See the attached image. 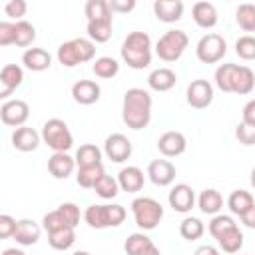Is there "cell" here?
<instances>
[{"label": "cell", "mask_w": 255, "mask_h": 255, "mask_svg": "<svg viewBox=\"0 0 255 255\" xmlns=\"http://www.w3.org/2000/svg\"><path fill=\"white\" fill-rule=\"evenodd\" d=\"M151 96L143 88H129L122 100V120L131 129H145L151 122Z\"/></svg>", "instance_id": "cell-1"}, {"label": "cell", "mask_w": 255, "mask_h": 255, "mask_svg": "<svg viewBox=\"0 0 255 255\" xmlns=\"http://www.w3.org/2000/svg\"><path fill=\"white\" fill-rule=\"evenodd\" d=\"M122 60L133 68V70H143L151 64V38L145 32H129L126 40L122 42L120 48Z\"/></svg>", "instance_id": "cell-2"}, {"label": "cell", "mask_w": 255, "mask_h": 255, "mask_svg": "<svg viewBox=\"0 0 255 255\" xmlns=\"http://www.w3.org/2000/svg\"><path fill=\"white\" fill-rule=\"evenodd\" d=\"M56 56H58V62L64 68H74L78 64L94 60L96 44L90 38H74V40H68V42L60 44Z\"/></svg>", "instance_id": "cell-3"}, {"label": "cell", "mask_w": 255, "mask_h": 255, "mask_svg": "<svg viewBox=\"0 0 255 255\" xmlns=\"http://www.w3.org/2000/svg\"><path fill=\"white\" fill-rule=\"evenodd\" d=\"M42 141L54 153H68V149H72V145H74L72 131H70L68 124L60 118H50L42 126Z\"/></svg>", "instance_id": "cell-4"}, {"label": "cell", "mask_w": 255, "mask_h": 255, "mask_svg": "<svg viewBox=\"0 0 255 255\" xmlns=\"http://www.w3.org/2000/svg\"><path fill=\"white\" fill-rule=\"evenodd\" d=\"M84 219L94 229L118 227L126 219V209L122 205H118V203H112V205H90L84 211Z\"/></svg>", "instance_id": "cell-5"}, {"label": "cell", "mask_w": 255, "mask_h": 255, "mask_svg": "<svg viewBox=\"0 0 255 255\" xmlns=\"http://www.w3.org/2000/svg\"><path fill=\"white\" fill-rule=\"evenodd\" d=\"M131 211H133V219L135 225L141 231H151L157 227V223L163 217V207L159 201H155L153 197H135L131 201Z\"/></svg>", "instance_id": "cell-6"}, {"label": "cell", "mask_w": 255, "mask_h": 255, "mask_svg": "<svg viewBox=\"0 0 255 255\" xmlns=\"http://www.w3.org/2000/svg\"><path fill=\"white\" fill-rule=\"evenodd\" d=\"M189 44V38L183 30H167L155 44V54L163 62H175L183 56L185 48Z\"/></svg>", "instance_id": "cell-7"}, {"label": "cell", "mask_w": 255, "mask_h": 255, "mask_svg": "<svg viewBox=\"0 0 255 255\" xmlns=\"http://www.w3.org/2000/svg\"><path fill=\"white\" fill-rule=\"evenodd\" d=\"M225 52H227V44H225L223 36L213 34V32L201 36V40L195 46V56L203 64H215V62H219L225 56Z\"/></svg>", "instance_id": "cell-8"}, {"label": "cell", "mask_w": 255, "mask_h": 255, "mask_svg": "<svg viewBox=\"0 0 255 255\" xmlns=\"http://www.w3.org/2000/svg\"><path fill=\"white\" fill-rule=\"evenodd\" d=\"M133 147L131 141L124 135V133H112L106 137L104 141V153L108 155V159H112L114 163H124L126 159H129Z\"/></svg>", "instance_id": "cell-9"}, {"label": "cell", "mask_w": 255, "mask_h": 255, "mask_svg": "<svg viewBox=\"0 0 255 255\" xmlns=\"http://www.w3.org/2000/svg\"><path fill=\"white\" fill-rule=\"evenodd\" d=\"M187 104L195 110H203L207 108L211 102H213V86L207 82V80H193L189 86H187Z\"/></svg>", "instance_id": "cell-10"}, {"label": "cell", "mask_w": 255, "mask_h": 255, "mask_svg": "<svg viewBox=\"0 0 255 255\" xmlns=\"http://www.w3.org/2000/svg\"><path fill=\"white\" fill-rule=\"evenodd\" d=\"M0 118L6 126L22 128L24 122L30 118V106L24 100H8L0 106Z\"/></svg>", "instance_id": "cell-11"}, {"label": "cell", "mask_w": 255, "mask_h": 255, "mask_svg": "<svg viewBox=\"0 0 255 255\" xmlns=\"http://www.w3.org/2000/svg\"><path fill=\"white\" fill-rule=\"evenodd\" d=\"M167 201L173 207V211L187 213V211H191V207L195 203V193L187 183H177V185L171 187V191L167 195Z\"/></svg>", "instance_id": "cell-12"}, {"label": "cell", "mask_w": 255, "mask_h": 255, "mask_svg": "<svg viewBox=\"0 0 255 255\" xmlns=\"http://www.w3.org/2000/svg\"><path fill=\"white\" fill-rule=\"evenodd\" d=\"M157 149L165 157H177V155H181L187 149L185 135L181 131H165L157 139Z\"/></svg>", "instance_id": "cell-13"}, {"label": "cell", "mask_w": 255, "mask_h": 255, "mask_svg": "<svg viewBox=\"0 0 255 255\" xmlns=\"http://www.w3.org/2000/svg\"><path fill=\"white\" fill-rule=\"evenodd\" d=\"M124 251L128 255H161L159 249L155 247V243L143 231L131 233L124 243Z\"/></svg>", "instance_id": "cell-14"}, {"label": "cell", "mask_w": 255, "mask_h": 255, "mask_svg": "<svg viewBox=\"0 0 255 255\" xmlns=\"http://www.w3.org/2000/svg\"><path fill=\"white\" fill-rule=\"evenodd\" d=\"M40 141H42V133H38L34 128H28V126L16 128L14 133H12V145H14V149L24 151V153L38 149Z\"/></svg>", "instance_id": "cell-15"}, {"label": "cell", "mask_w": 255, "mask_h": 255, "mask_svg": "<svg viewBox=\"0 0 255 255\" xmlns=\"http://www.w3.org/2000/svg\"><path fill=\"white\" fill-rule=\"evenodd\" d=\"M147 175H149L151 183L165 187V185L173 183V179H175V165L167 159H153L147 165Z\"/></svg>", "instance_id": "cell-16"}, {"label": "cell", "mask_w": 255, "mask_h": 255, "mask_svg": "<svg viewBox=\"0 0 255 255\" xmlns=\"http://www.w3.org/2000/svg\"><path fill=\"white\" fill-rule=\"evenodd\" d=\"M183 2L181 0H155L153 2V14L159 22L165 24H173L177 20H181L183 16Z\"/></svg>", "instance_id": "cell-17"}, {"label": "cell", "mask_w": 255, "mask_h": 255, "mask_svg": "<svg viewBox=\"0 0 255 255\" xmlns=\"http://www.w3.org/2000/svg\"><path fill=\"white\" fill-rule=\"evenodd\" d=\"M24 82V70L16 64H6L0 70V98H8Z\"/></svg>", "instance_id": "cell-18"}, {"label": "cell", "mask_w": 255, "mask_h": 255, "mask_svg": "<svg viewBox=\"0 0 255 255\" xmlns=\"http://www.w3.org/2000/svg\"><path fill=\"white\" fill-rule=\"evenodd\" d=\"M100 94H102V90L94 80H78L72 86V98L82 106L96 104L100 100Z\"/></svg>", "instance_id": "cell-19"}, {"label": "cell", "mask_w": 255, "mask_h": 255, "mask_svg": "<svg viewBox=\"0 0 255 255\" xmlns=\"http://www.w3.org/2000/svg\"><path fill=\"white\" fill-rule=\"evenodd\" d=\"M118 183H120V189H124L128 193H137V191H141V187L145 183V177H143V171L139 167L128 165V167L120 169Z\"/></svg>", "instance_id": "cell-20"}, {"label": "cell", "mask_w": 255, "mask_h": 255, "mask_svg": "<svg viewBox=\"0 0 255 255\" xmlns=\"http://www.w3.org/2000/svg\"><path fill=\"white\" fill-rule=\"evenodd\" d=\"M40 233H42V227L34 219H18V225H16V231H14V239H16V243L28 247V245H36L38 243Z\"/></svg>", "instance_id": "cell-21"}, {"label": "cell", "mask_w": 255, "mask_h": 255, "mask_svg": "<svg viewBox=\"0 0 255 255\" xmlns=\"http://www.w3.org/2000/svg\"><path fill=\"white\" fill-rule=\"evenodd\" d=\"M191 16H193V22L199 26V28H213L219 20L217 16V8L211 4V2H195L193 8H191Z\"/></svg>", "instance_id": "cell-22"}, {"label": "cell", "mask_w": 255, "mask_h": 255, "mask_svg": "<svg viewBox=\"0 0 255 255\" xmlns=\"http://www.w3.org/2000/svg\"><path fill=\"white\" fill-rule=\"evenodd\" d=\"M76 169V159L68 153H52V157L48 159V171L56 177V179H66L74 173Z\"/></svg>", "instance_id": "cell-23"}, {"label": "cell", "mask_w": 255, "mask_h": 255, "mask_svg": "<svg viewBox=\"0 0 255 255\" xmlns=\"http://www.w3.org/2000/svg\"><path fill=\"white\" fill-rule=\"evenodd\" d=\"M22 64L32 72H44L52 66V56L44 48H28L22 54Z\"/></svg>", "instance_id": "cell-24"}, {"label": "cell", "mask_w": 255, "mask_h": 255, "mask_svg": "<svg viewBox=\"0 0 255 255\" xmlns=\"http://www.w3.org/2000/svg\"><path fill=\"white\" fill-rule=\"evenodd\" d=\"M175 82H177V76L169 68H157L147 76V84L155 92H167L175 86Z\"/></svg>", "instance_id": "cell-25"}, {"label": "cell", "mask_w": 255, "mask_h": 255, "mask_svg": "<svg viewBox=\"0 0 255 255\" xmlns=\"http://www.w3.org/2000/svg\"><path fill=\"white\" fill-rule=\"evenodd\" d=\"M197 205H199L201 213H205V215H217L221 211V207H223V197H221V193L217 189L209 187V189H203L199 193Z\"/></svg>", "instance_id": "cell-26"}, {"label": "cell", "mask_w": 255, "mask_h": 255, "mask_svg": "<svg viewBox=\"0 0 255 255\" xmlns=\"http://www.w3.org/2000/svg\"><path fill=\"white\" fill-rule=\"evenodd\" d=\"M255 205V199H253V195L249 193V191H245V189H235V191H231V195L227 197V207H229V211L233 213V215H243L245 211H249L251 207Z\"/></svg>", "instance_id": "cell-27"}, {"label": "cell", "mask_w": 255, "mask_h": 255, "mask_svg": "<svg viewBox=\"0 0 255 255\" xmlns=\"http://www.w3.org/2000/svg\"><path fill=\"white\" fill-rule=\"evenodd\" d=\"M255 88V74L247 66H237L233 76V94L245 96Z\"/></svg>", "instance_id": "cell-28"}, {"label": "cell", "mask_w": 255, "mask_h": 255, "mask_svg": "<svg viewBox=\"0 0 255 255\" xmlns=\"http://www.w3.org/2000/svg\"><path fill=\"white\" fill-rule=\"evenodd\" d=\"M86 32H88V38L96 44H104L112 38V18H106V20H94V22H88L86 26Z\"/></svg>", "instance_id": "cell-29"}, {"label": "cell", "mask_w": 255, "mask_h": 255, "mask_svg": "<svg viewBox=\"0 0 255 255\" xmlns=\"http://www.w3.org/2000/svg\"><path fill=\"white\" fill-rule=\"evenodd\" d=\"M74 159H76V165H78V167L100 165V163H102V151H100V147H96L94 143H84V145L78 147Z\"/></svg>", "instance_id": "cell-30"}, {"label": "cell", "mask_w": 255, "mask_h": 255, "mask_svg": "<svg viewBox=\"0 0 255 255\" xmlns=\"http://www.w3.org/2000/svg\"><path fill=\"white\" fill-rule=\"evenodd\" d=\"M76 241V231L74 227H64V229H58V231H52L48 233V243L52 249H58V251H66L74 245Z\"/></svg>", "instance_id": "cell-31"}, {"label": "cell", "mask_w": 255, "mask_h": 255, "mask_svg": "<svg viewBox=\"0 0 255 255\" xmlns=\"http://www.w3.org/2000/svg\"><path fill=\"white\" fill-rule=\"evenodd\" d=\"M237 64H221L215 70V86L221 92L233 94V76H235Z\"/></svg>", "instance_id": "cell-32"}, {"label": "cell", "mask_w": 255, "mask_h": 255, "mask_svg": "<svg viewBox=\"0 0 255 255\" xmlns=\"http://www.w3.org/2000/svg\"><path fill=\"white\" fill-rule=\"evenodd\" d=\"M235 22L243 32H255V4H239L235 10Z\"/></svg>", "instance_id": "cell-33"}, {"label": "cell", "mask_w": 255, "mask_h": 255, "mask_svg": "<svg viewBox=\"0 0 255 255\" xmlns=\"http://www.w3.org/2000/svg\"><path fill=\"white\" fill-rule=\"evenodd\" d=\"M104 165H92V167H78V175H76V181L80 187L84 189H94L96 181L104 175Z\"/></svg>", "instance_id": "cell-34"}, {"label": "cell", "mask_w": 255, "mask_h": 255, "mask_svg": "<svg viewBox=\"0 0 255 255\" xmlns=\"http://www.w3.org/2000/svg\"><path fill=\"white\" fill-rule=\"evenodd\" d=\"M217 245L225 253H237L243 247V233L239 231V227H233L221 237H217Z\"/></svg>", "instance_id": "cell-35"}, {"label": "cell", "mask_w": 255, "mask_h": 255, "mask_svg": "<svg viewBox=\"0 0 255 255\" xmlns=\"http://www.w3.org/2000/svg\"><path fill=\"white\" fill-rule=\"evenodd\" d=\"M84 14H86L88 22L112 18V10H110V4L106 0H88L84 6Z\"/></svg>", "instance_id": "cell-36"}, {"label": "cell", "mask_w": 255, "mask_h": 255, "mask_svg": "<svg viewBox=\"0 0 255 255\" xmlns=\"http://www.w3.org/2000/svg\"><path fill=\"white\" fill-rule=\"evenodd\" d=\"M205 233V225L201 219L197 217H185L181 223H179V235L187 241H195L199 239L201 235Z\"/></svg>", "instance_id": "cell-37"}, {"label": "cell", "mask_w": 255, "mask_h": 255, "mask_svg": "<svg viewBox=\"0 0 255 255\" xmlns=\"http://www.w3.org/2000/svg\"><path fill=\"white\" fill-rule=\"evenodd\" d=\"M92 70H94V74H96L98 78L110 80V78H114V76L120 72V64H118L114 58H110V56H102V58H96Z\"/></svg>", "instance_id": "cell-38"}, {"label": "cell", "mask_w": 255, "mask_h": 255, "mask_svg": "<svg viewBox=\"0 0 255 255\" xmlns=\"http://www.w3.org/2000/svg\"><path fill=\"white\" fill-rule=\"evenodd\" d=\"M94 191H96L102 199H112V197L118 195V191H120V183H118V179H114L112 175H106V173H104V175L96 181Z\"/></svg>", "instance_id": "cell-39"}, {"label": "cell", "mask_w": 255, "mask_h": 255, "mask_svg": "<svg viewBox=\"0 0 255 255\" xmlns=\"http://www.w3.org/2000/svg\"><path fill=\"white\" fill-rule=\"evenodd\" d=\"M233 227H237V223H235V219H233L231 215L217 213V215H213L211 221H209V233H211L215 239L221 237L223 233H227V231L233 229Z\"/></svg>", "instance_id": "cell-40"}, {"label": "cell", "mask_w": 255, "mask_h": 255, "mask_svg": "<svg viewBox=\"0 0 255 255\" xmlns=\"http://www.w3.org/2000/svg\"><path fill=\"white\" fill-rule=\"evenodd\" d=\"M34 40H36V28L30 22H26V20L16 22V38H14V44L20 46V48H26Z\"/></svg>", "instance_id": "cell-41"}, {"label": "cell", "mask_w": 255, "mask_h": 255, "mask_svg": "<svg viewBox=\"0 0 255 255\" xmlns=\"http://www.w3.org/2000/svg\"><path fill=\"white\" fill-rule=\"evenodd\" d=\"M235 54L241 60H255V38L253 36H241L235 42Z\"/></svg>", "instance_id": "cell-42"}, {"label": "cell", "mask_w": 255, "mask_h": 255, "mask_svg": "<svg viewBox=\"0 0 255 255\" xmlns=\"http://www.w3.org/2000/svg\"><path fill=\"white\" fill-rule=\"evenodd\" d=\"M42 227H44L48 233H52V231H58V229H64V227H70V225L66 223V219H64V215L60 213V209H54V211H50V213L44 215Z\"/></svg>", "instance_id": "cell-43"}, {"label": "cell", "mask_w": 255, "mask_h": 255, "mask_svg": "<svg viewBox=\"0 0 255 255\" xmlns=\"http://www.w3.org/2000/svg\"><path fill=\"white\" fill-rule=\"evenodd\" d=\"M235 137L241 145H255V126L239 122L235 128Z\"/></svg>", "instance_id": "cell-44"}, {"label": "cell", "mask_w": 255, "mask_h": 255, "mask_svg": "<svg viewBox=\"0 0 255 255\" xmlns=\"http://www.w3.org/2000/svg\"><path fill=\"white\" fill-rule=\"evenodd\" d=\"M58 209H60V213L64 215L66 223L76 229V225L80 223V207H78L76 203H72V201H66V203L58 205Z\"/></svg>", "instance_id": "cell-45"}, {"label": "cell", "mask_w": 255, "mask_h": 255, "mask_svg": "<svg viewBox=\"0 0 255 255\" xmlns=\"http://www.w3.org/2000/svg\"><path fill=\"white\" fill-rule=\"evenodd\" d=\"M26 10H28V4L24 2V0H10L6 6H4V12H6V16H10V18H14V20H22V16L26 14Z\"/></svg>", "instance_id": "cell-46"}, {"label": "cell", "mask_w": 255, "mask_h": 255, "mask_svg": "<svg viewBox=\"0 0 255 255\" xmlns=\"http://www.w3.org/2000/svg\"><path fill=\"white\" fill-rule=\"evenodd\" d=\"M16 225H18V221H16L12 215H8V213H2V215H0V237H2V239L14 237Z\"/></svg>", "instance_id": "cell-47"}, {"label": "cell", "mask_w": 255, "mask_h": 255, "mask_svg": "<svg viewBox=\"0 0 255 255\" xmlns=\"http://www.w3.org/2000/svg\"><path fill=\"white\" fill-rule=\"evenodd\" d=\"M16 38V24L12 22H0V46L14 44Z\"/></svg>", "instance_id": "cell-48"}, {"label": "cell", "mask_w": 255, "mask_h": 255, "mask_svg": "<svg viewBox=\"0 0 255 255\" xmlns=\"http://www.w3.org/2000/svg\"><path fill=\"white\" fill-rule=\"evenodd\" d=\"M110 4V10H112V14L114 12H118V14H128V12H131L133 8H135V0H112V2H108Z\"/></svg>", "instance_id": "cell-49"}, {"label": "cell", "mask_w": 255, "mask_h": 255, "mask_svg": "<svg viewBox=\"0 0 255 255\" xmlns=\"http://www.w3.org/2000/svg\"><path fill=\"white\" fill-rule=\"evenodd\" d=\"M241 122L255 126V100H249L241 110Z\"/></svg>", "instance_id": "cell-50"}, {"label": "cell", "mask_w": 255, "mask_h": 255, "mask_svg": "<svg viewBox=\"0 0 255 255\" xmlns=\"http://www.w3.org/2000/svg\"><path fill=\"white\" fill-rule=\"evenodd\" d=\"M241 223H243L245 227H249V229H255V205H253L249 211H245V213L241 215Z\"/></svg>", "instance_id": "cell-51"}, {"label": "cell", "mask_w": 255, "mask_h": 255, "mask_svg": "<svg viewBox=\"0 0 255 255\" xmlns=\"http://www.w3.org/2000/svg\"><path fill=\"white\" fill-rule=\"evenodd\" d=\"M193 255H219V249L213 247V245H201V247L195 249Z\"/></svg>", "instance_id": "cell-52"}, {"label": "cell", "mask_w": 255, "mask_h": 255, "mask_svg": "<svg viewBox=\"0 0 255 255\" xmlns=\"http://www.w3.org/2000/svg\"><path fill=\"white\" fill-rule=\"evenodd\" d=\"M2 255H26L22 249H16V247H10V249H4Z\"/></svg>", "instance_id": "cell-53"}, {"label": "cell", "mask_w": 255, "mask_h": 255, "mask_svg": "<svg viewBox=\"0 0 255 255\" xmlns=\"http://www.w3.org/2000/svg\"><path fill=\"white\" fill-rule=\"evenodd\" d=\"M249 181H251V187L255 189V167L251 169V177H249Z\"/></svg>", "instance_id": "cell-54"}, {"label": "cell", "mask_w": 255, "mask_h": 255, "mask_svg": "<svg viewBox=\"0 0 255 255\" xmlns=\"http://www.w3.org/2000/svg\"><path fill=\"white\" fill-rule=\"evenodd\" d=\"M72 255H90V253H88V251H74Z\"/></svg>", "instance_id": "cell-55"}]
</instances>
